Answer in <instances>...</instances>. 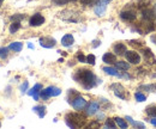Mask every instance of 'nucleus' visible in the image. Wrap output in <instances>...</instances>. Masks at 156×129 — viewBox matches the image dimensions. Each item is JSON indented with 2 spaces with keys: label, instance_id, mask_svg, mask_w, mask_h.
<instances>
[{
  "label": "nucleus",
  "instance_id": "1",
  "mask_svg": "<svg viewBox=\"0 0 156 129\" xmlns=\"http://www.w3.org/2000/svg\"><path fill=\"white\" fill-rule=\"evenodd\" d=\"M73 79L78 84H81L85 90H90L98 84V80H97L96 75L89 69H78L73 74Z\"/></svg>",
  "mask_w": 156,
  "mask_h": 129
},
{
  "label": "nucleus",
  "instance_id": "2",
  "mask_svg": "<svg viewBox=\"0 0 156 129\" xmlns=\"http://www.w3.org/2000/svg\"><path fill=\"white\" fill-rule=\"evenodd\" d=\"M65 121H66V124L70 127V128H79V127H83L84 123H85V117L81 114H67L66 117H65Z\"/></svg>",
  "mask_w": 156,
  "mask_h": 129
},
{
  "label": "nucleus",
  "instance_id": "3",
  "mask_svg": "<svg viewBox=\"0 0 156 129\" xmlns=\"http://www.w3.org/2000/svg\"><path fill=\"white\" fill-rule=\"evenodd\" d=\"M61 93V90L59 87H55V86H48L47 89L45 90H41L40 92V96L42 99H48L49 97H57Z\"/></svg>",
  "mask_w": 156,
  "mask_h": 129
},
{
  "label": "nucleus",
  "instance_id": "4",
  "mask_svg": "<svg viewBox=\"0 0 156 129\" xmlns=\"http://www.w3.org/2000/svg\"><path fill=\"white\" fill-rule=\"evenodd\" d=\"M70 103H71V105L73 106V109L78 110V111L83 110V109L87 106V100L81 96H77L76 98H73L72 100H70Z\"/></svg>",
  "mask_w": 156,
  "mask_h": 129
},
{
  "label": "nucleus",
  "instance_id": "5",
  "mask_svg": "<svg viewBox=\"0 0 156 129\" xmlns=\"http://www.w3.org/2000/svg\"><path fill=\"white\" fill-rule=\"evenodd\" d=\"M111 2V0H100L96 5H95V14L96 16H103L105 12H106V8H107V5Z\"/></svg>",
  "mask_w": 156,
  "mask_h": 129
},
{
  "label": "nucleus",
  "instance_id": "6",
  "mask_svg": "<svg viewBox=\"0 0 156 129\" xmlns=\"http://www.w3.org/2000/svg\"><path fill=\"white\" fill-rule=\"evenodd\" d=\"M55 44H57V41L53 37H51V36H45V37L40 38V46L43 47V48L49 49V48L55 47Z\"/></svg>",
  "mask_w": 156,
  "mask_h": 129
},
{
  "label": "nucleus",
  "instance_id": "7",
  "mask_svg": "<svg viewBox=\"0 0 156 129\" xmlns=\"http://www.w3.org/2000/svg\"><path fill=\"white\" fill-rule=\"evenodd\" d=\"M125 56H126L127 61L131 62L132 64H138L141 62V55H139L137 52H134V50H128V52H126Z\"/></svg>",
  "mask_w": 156,
  "mask_h": 129
},
{
  "label": "nucleus",
  "instance_id": "8",
  "mask_svg": "<svg viewBox=\"0 0 156 129\" xmlns=\"http://www.w3.org/2000/svg\"><path fill=\"white\" fill-rule=\"evenodd\" d=\"M45 23V17L41 13H35L32 14V17L29 20V25L30 27H41Z\"/></svg>",
  "mask_w": 156,
  "mask_h": 129
},
{
  "label": "nucleus",
  "instance_id": "9",
  "mask_svg": "<svg viewBox=\"0 0 156 129\" xmlns=\"http://www.w3.org/2000/svg\"><path fill=\"white\" fill-rule=\"evenodd\" d=\"M111 89H113L114 91V95L120 98V99H126V95H125V89L121 86V84H112L111 85Z\"/></svg>",
  "mask_w": 156,
  "mask_h": 129
},
{
  "label": "nucleus",
  "instance_id": "10",
  "mask_svg": "<svg viewBox=\"0 0 156 129\" xmlns=\"http://www.w3.org/2000/svg\"><path fill=\"white\" fill-rule=\"evenodd\" d=\"M136 12L133 11H123L120 12V18L125 22H133L136 19Z\"/></svg>",
  "mask_w": 156,
  "mask_h": 129
},
{
  "label": "nucleus",
  "instance_id": "11",
  "mask_svg": "<svg viewBox=\"0 0 156 129\" xmlns=\"http://www.w3.org/2000/svg\"><path fill=\"white\" fill-rule=\"evenodd\" d=\"M142 18L147 22H150L155 18V13H154V10H150V8H143L142 10Z\"/></svg>",
  "mask_w": 156,
  "mask_h": 129
},
{
  "label": "nucleus",
  "instance_id": "12",
  "mask_svg": "<svg viewBox=\"0 0 156 129\" xmlns=\"http://www.w3.org/2000/svg\"><path fill=\"white\" fill-rule=\"evenodd\" d=\"M42 90V85L41 84H36L31 90L28 91V95L29 96H32L35 100H38V97H40V92Z\"/></svg>",
  "mask_w": 156,
  "mask_h": 129
},
{
  "label": "nucleus",
  "instance_id": "13",
  "mask_svg": "<svg viewBox=\"0 0 156 129\" xmlns=\"http://www.w3.org/2000/svg\"><path fill=\"white\" fill-rule=\"evenodd\" d=\"M73 43H75V38H73V36L71 33H66V35L62 36L61 46H64V47H71Z\"/></svg>",
  "mask_w": 156,
  "mask_h": 129
},
{
  "label": "nucleus",
  "instance_id": "14",
  "mask_svg": "<svg viewBox=\"0 0 156 129\" xmlns=\"http://www.w3.org/2000/svg\"><path fill=\"white\" fill-rule=\"evenodd\" d=\"M102 61L107 64H113L117 62V58H115V55L112 54V53H106V54H103V56H102Z\"/></svg>",
  "mask_w": 156,
  "mask_h": 129
},
{
  "label": "nucleus",
  "instance_id": "15",
  "mask_svg": "<svg viewBox=\"0 0 156 129\" xmlns=\"http://www.w3.org/2000/svg\"><path fill=\"white\" fill-rule=\"evenodd\" d=\"M98 103L97 102H91L89 105H88V108H87V115H90V116H93L95 114H97V111H98Z\"/></svg>",
  "mask_w": 156,
  "mask_h": 129
},
{
  "label": "nucleus",
  "instance_id": "16",
  "mask_svg": "<svg viewBox=\"0 0 156 129\" xmlns=\"http://www.w3.org/2000/svg\"><path fill=\"white\" fill-rule=\"evenodd\" d=\"M105 73H107L108 75H113V77H117V78H120L121 73L118 71V68H113V67H103L102 68Z\"/></svg>",
  "mask_w": 156,
  "mask_h": 129
},
{
  "label": "nucleus",
  "instance_id": "17",
  "mask_svg": "<svg viewBox=\"0 0 156 129\" xmlns=\"http://www.w3.org/2000/svg\"><path fill=\"white\" fill-rule=\"evenodd\" d=\"M32 111L35 114H37V116L40 118H43L46 116V106L45 105H36L32 108Z\"/></svg>",
  "mask_w": 156,
  "mask_h": 129
},
{
  "label": "nucleus",
  "instance_id": "18",
  "mask_svg": "<svg viewBox=\"0 0 156 129\" xmlns=\"http://www.w3.org/2000/svg\"><path fill=\"white\" fill-rule=\"evenodd\" d=\"M126 52H127V49H126V46L124 43H117L114 46V53L117 55H125Z\"/></svg>",
  "mask_w": 156,
  "mask_h": 129
},
{
  "label": "nucleus",
  "instance_id": "19",
  "mask_svg": "<svg viewBox=\"0 0 156 129\" xmlns=\"http://www.w3.org/2000/svg\"><path fill=\"white\" fill-rule=\"evenodd\" d=\"M8 49H11V50H13V52H16V53H19V52H22V49H23V43H22V42H12V43L8 46Z\"/></svg>",
  "mask_w": 156,
  "mask_h": 129
},
{
  "label": "nucleus",
  "instance_id": "20",
  "mask_svg": "<svg viewBox=\"0 0 156 129\" xmlns=\"http://www.w3.org/2000/svg\"><path fill=\"white\" fill-rule=\"evenodd\" d=\"M126 120H127V122L131 124V126H133L134 128H144L145 126H144V123H142V122H137V121H134L132 117H130V116H126Z\"/></svg>",
  "mask_w": 156,
  "mask_h": 129
},
{
  "label": "nucleus",
  "instance_id": "21",
  "mask_svg": "<svg viewBox=\"0 0 156 129\" xmlns=\"http://www.w3.org/2000/svg\"><path fill=\"white\" fill-rule=\"evenodd\" d=\"M114 64H115V68L121 69V71H127L130 68V64L128 62H125V61H117Z\"/></svg>",
  "mask_w": 156,
  "mask_h": 129
},
{
  "label": "nucleus",
  "instance_id": "22",
  "mask_svg": "<svg viewBox=\"0 0 156 129\" xmlns=\"http://www.w3.org/2000/svg\"><path fill=\"white\" fill-rule=\"evenodd\" d=\"M21 29V22H12V24L10 25V33H16Z\"/></svg>",
  "mask_w": 156,
  "mask_h": 129
},
{
  "label": "nucleus",
  "instance_id": "23",
  "mask_svg": "<svg viewBox=\"0 0 156 129\" xmlns=\"http://www.w3.org/2000/svg\"><path fill=\"white\" fill-rule=\"evenodd\" d=\"M114 121H115V123H117V126H118V127H120V128L126 129V128H127V127H128V124H127V122H126L125 120H123V118H120V117H115V118H114Z\"/></svg>",
  "mask_w": 156,
  "mask_h": 129
},
{
  "label": "nucleus",
  "instance_id": "24",
  "mask_svg": "<svg viewBox=\"0 0 156 129\" xmlns=\"http://www.w3.org/2000/svg\"><path fill=\"white\" fill-rule=\"evenodd\" d=\"M139 90H145V91H148V92H154V91H156V84L142 85V86H139Z\"/></svg>",
  "mask_w": 156,
  "mask_h": 129
},
{
  "label": "nucleus",
  "instance_id": "25",
  "mask_svg": "<svg viewBox=\"0 0 156 129\" xmlns=\"http://www.w3.org/2000/svg\"><path fill=\"white\" fill-rule=\"evenodd\" d=\"M142 52H143V55H144V58H145L148 61H149L150 59H153V60H154V54H153V52H151L149 48H145V49H143Z\"/></svg>",
  "mask_w": 156,
  "mask_h": 129
},
{
  "label": "nucleus",
  "instance_id": "26",
  "mask_svg": "<svg viewBox=\"0 0 156 129\" xmlns=\"http://www.w3.org/2000/svg\"><path fill=\"white\" fill-rule=\"evenodd\" d=\"M75 1H77V0H52V2H53L54 5H57V6L66 5V4H68V2H75Z\"/></svg>",
  "mask_w": 156,
  "mask_h": 129
},
{
  "label": "nucleus",
  "instance_id": "27",
  "mask_svg": "<svg viewBox=\"0 0 156 129\" xmlns=\"http://www.w3.org/2000/svg\"><path fill=\"white\" fill-rule=\"evenodd\" d=\"M105 127L106 128H115L117 127V123H115V121L114 120H112V118H107L106 120V123H105Z\"/></svg>",
  "mask_w": 156,
  "mask_h": 129
},
{
  "label": "nucleus",
  "instance_id": "28",
  "mask_svg": "<svg viewBox=\"0 0 156 129\" xmlns=\"http://www.w3.org/2000/svg\"><path fill=\"white\" fill-rule=\"evenodd\" d=\"M134 98H136V100H137V102H139V103H142V102H145V100H147V96H145V95H143V93H141V92H136V93H134Z\"/></svg>",
  "mask_w": 156,
  "mask_h": 129
},
{
  "label": "nucleus",
  "instance_id": "29",
  "mask_svg": "<svg viewBox=\"0 0 156 129\" xmlns=\"http://www.w3.org/2000/svg\"><path fill=\"white\" fill-rule=\"evenodd\" d=\"M147 114H148L150 117H155L156 116V106L155 105L148 106V108H147Z\"/></svg>",
  "mask_w": 156,
  "mask_h": 129
},
{
  "label": "nucleus",
  "instance_id": "30",
  "mask_svg": "<svg viewBox=\"0 0 156 129\" xmlns=\"http://www.w3.org/2000/svg\"><path fill=\"white\" fill-rule=\"evenodd\" d=\"M100 0H81V4L84 5V6H93V5H96Z\"/></svg>",
  "mask_w": 156,
  "mask_h": 129
},
{
  "label": "nucleus",
  "instance_id": "31",
  "mask_svg": "<svg viewBox=\"0 0 156 129\" xmlns=\"http://www.w3.org/2000/svg\"><path fill=\"white\" fill-rule=\"evenodd\" d=\"M25 18V16L24 14H13V16H11V20L12 22H21L22 19H24Z\"/></svg>",
  "mask_w": 156,
  "mask_h": 129
},
{
  "label": "nucleus",
  "instance_id": "32",
  "mask_svg": "<svg viewBox=\"0 0 156 129\" xmlns=\"http://www.w3.org/2000/svg\"><path fill=\"white\" fill-rule=\"evenodd\" d=\"M7 55H8V48L1 47V48H0V58H1V59H6Z\"/></svg>",
  "mask_w": 156,
  "mask_h": 129
},
{
  "label": "nucleus",
  "instance_id": "33",
  "mask_svg": "<svg viewBox=\"0 0 156 129\" xmlns=\"http://www.w3.org/2000/svg\"><path fill=\"white\" fill-rule=\"evenodd\" d=\"M95 55H93V54H89L88 56H87V64H91V66H94L95 64Z\"/></svg>",
  "mask_w": 156,
  "mask_h": 129
},
{
  "label": "nucleus",
  "instance_id": "34",
  "mask_svg": "<svg viewBox=\"0 0 156 129\" xmlns=\"http://www.w3.org/2000/svg\"><path fill=\"white\" fill-rule=\"evenodd\" d=\"M77 59H78V61H79V62H83V64H84V62H87V58H85L82 53H79V54L77 55Z\"/></svg>",
  "mask_w": 156,
  "mask_h": 129
},
{
  "label": "nucleus",
  "instance_id": "35",
  "mask_svg": "<svg viewBox=\"0 0 156 129\" xmlns=\"http://www.w3.org/2000/svg\"><path fill=\"white\" fill-rule=\"evenodd\" d=\"M28 86H29V83H28V81H24V83L22 84V86H21V91H22V93H24V92L28 90Z\"/></svg>",
  "mask_w": 156,
  "mask_h": 129
},
{
  "label": "nucleus",
  "instance_id": "36",
  "mask_svg": "<svg viewBox=\"0 0 156 129\" xmlns=\"http://www.w3.org/2000/svg\"><path fill=\"white\" fill-rule=\"evenodd\" d=\"M147 121H148V122H150L153 126H155V127H156V116H155V117H151L150 120H147Z\"/></svg>",
  "mask_w": 156,
  "mask_h": 129
},
{
  "label": "nucleus",
  "instance_id": "37",
  "mask_svg": "<svg viewBox=\"0 0 156 129\" xmlns=\"http://www.w3.org/2000/svg\"><path fill=\"white\" fill-rule=\"evenodd\" d=\"M93 43H94V44H93V47H94V48H97V47L100 46V43H101V42H100L98 39H95V41H94Z\"/></svg>",
  "mask_w": 156,
  "mask_h": 129
},
{
  "label": "nucleus",
  "instance_id": "38",
  "mask_svg": "<svg viewBox=\"0 0 156 129\" xmlns=\"http://www.w3.org/2000/svg\"><path fill=\"white\" fill-rule=\"evenodd\" d=\"M28 47H29V48H30V49H34V46H32V44H31V43H28Z\"/></svg>",
  "mask_w": 156,
  "mask_h": 129
},
{
  "label": "nucleus",
  "instance_id": "39",
  "mask_svg": "<svg viewBox=\"0 0 156 129\" xmlns=\"http://www.w3.org/2000/svg\"><path fill=\"white\" fill-rule=\"evenodd\" d=\"M154 13H155V18H156V6L154 7Z\"/></svg>",
  "mask_w": 156,
  "mask_h": 129
},
{
  "label": "nucleus",
  "instance_id": "40",
  "mask_svg": "<svg viewBox=\"0 0 156 129\" xmlns=\"http://www.w3.org/2000/svg\"><path fill=\"white\" fill-rule=\"evenodd\" d=\"M2 1H4V0H0V6H1V4H2Z\"/></svg>",
  "mask_w": 156,
  "mask_h": 129
}]
</instances>
